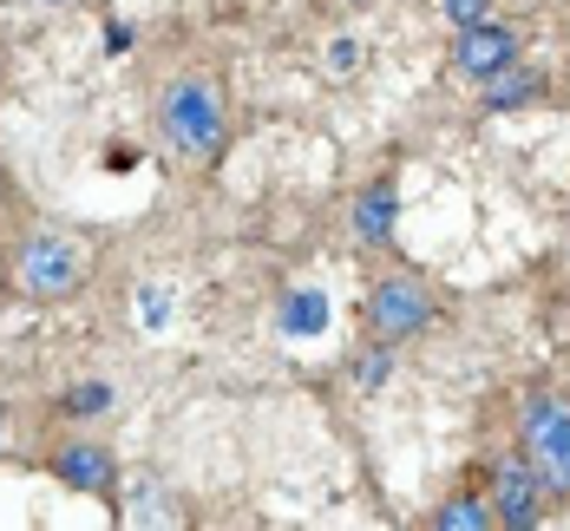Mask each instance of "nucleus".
Listing matches in <instances>:
<instances>
[{"instance_id":"6","label":"nucleus","mask_w":570,"mask_h":531,"mask_svg":"<svg viewBox=\"0 0 570 531\" xmlns=\"http://www.w3.org/2000/svg\"><path fill=\"white\" fill-rule=\"evenodd\" d=\"M544 479L538 472H524V466H499L492 472V512H499V525H531L538 519V492Z\"/></svg>"},{"instance_id":"13","label":"nucleus","mask_w":570,"mask_h":531,"mask_svg":"<svg viewBox=\"0 0 570 531\" xmlns=\"http://www.w3.org/2000/svg\"><path fill=\"white\" fill-rule=\"evenodd\" d=\"M308 322H322V295H288L283 328H308Z\"/></svg>"},{"instance_id":"1","label":"nucleus","mask_w":570,"mask_h":531,"mask_svg":"<svg viewBox=\"0 0 570 531\" xmlns=\"http://www.w3.org/2000/svg\"><path fill=\"white\" fill-rule=\"evenodd\" d=\"M158 125L177 158H217L224 151V99L210 79H171L158 99Z\"/></svg>"},{"instance_id":"5","label":"nucleus","mask_w":570,"mask_h":531,"mask_svg":"<svg viewBox=\"0 0 570 531\" xmlns=\"http://www.w3.org/2000/svg\"><path fill=\"white\" fill-rule=\"evenodd\" d=\"M453 59H459L465 79H499V72L518 59V33L512 27H485V20H479V27H459V53Z\"/></svg>"},{"instance_id":"7","label":"nucleus","mask_w":570,"mask_h":531,"mask_svg":"<svg viewBox=\"0 0 570 531\" xmlns=\"http://www.w3.org/2000/svg\"><path fill=\"white\" fill-rule=\"evenodd\" d=\"M53 472L72 485V492H92V499L112 492V453H106V446H86V440H79V446H59Z\"/></svg>"},{"instance_id":"4","label":"nucleus","mask_w":570,"mask_h":531,"mask_svg":"<svg viewBox=\"0 0 570 531\" xmlns=\"http://www.w3.org/2000/svg\"><path fill=\"white\" fill-rule=\"evenodd\" d=\"M426 315H433V302L420 295V283H406V276H387V283H374V295H367V328H374L381 342L420 335Z\"/></svg>"},{"instance_id":"15","label":"nucleus","mask_w":570,"mask_h":531,"mask_svg":"<svg viewBox=\"0 0 570 531\" xmlns=\"http://www.w3.org/2000/svg\"><path fill=\"white\" fill-rule=\"evenodd\" d=\"M354 381H361V387H381V381H387V354H367V361L354 367Z\"/></svg>"},{"instance_id":"16","label":"nucleus","mask_w":570,"mask_h":531,"mask_svg":"<svg viewBox=\"0 0 570 531\" xmlns=\"http://www.w3.org/2000/svg\"><path fill=\"white\" fill-rule=\"evenodd\" d=\"M0 433H7V420H0Z\"/></svg>"},{"instance_id":"11","label":"nucleus","mask_w":570,"mask_h":531,"mask_svg":"<svg viewBox=\"0 0 570 531\" xmlns=\"http://www.w3.org/2000/svg\"><path fill=\"white\" fill-rule=\"evenodd\" d=\"M106 407H112V387H106V381H86V387L66 394V413H79V420H86V413H106Z\"/></svg>"},{"instance_id":"8","label":"nucleus","mask_w":570,"mask_h":531,"mask_svg":"<svg viewBox=\"0 0 570 531\" xmlns=\"http://www.w3.org/2000/svg\"><path fill=\"white\" fill-rule=\"evenodd\" d=\"M524 99H538V72H512V66H505V72L492 79V92H485V106H492V112L524 106Z\"/></svg>"},{"instance_id":"12","label":"nucleus","mask_w":570,"mask_h":531,"mask_svg":"<svg viewBox=\"0 0 570 531\" xmlns=\"http://www.w3.org/2000/svg\"><path fill=\"white\" fill-rule=\"evenodd\" d=\"M165 315H171V295L145 283V289H138V322H145V328H165Z\"/></svg>"},{"instance_id":"10","label":"nucleus","mask_w":570,"mask_h":531,"mask_svg":"<svg viewBox=\"0 0 570 531\" xmlns=\"http://www.w3.org/2000/svg\"><path fill=\"white\" fill-rule=\"evenodd\" d=\"M485 519H492V505H485V499H472V492H459L453 505L440 512V525H446V531H479Z\"/></svg>"},{"instance_id":"9","label":"nucleus","mask_w":570,"mask_h":531,"mask_svg":"<svg viewBox=\"0 0 570 531\" xmlns=\"http://www.w3.org/2000/svg\"><path fill=\"white\" fill-rule=\"evenodd\" d=\"M354 224H361V236H367V243H381V236L394 230V190L381 184L374 197H361V217H354Z\"/></svg>"},{"instance_id":"14","label":"nucleus","mask_w":570,"mask_h":531,"mask_svg":"<svg viewBox=\"0 0 570 531\" xmlns=\"http://www.w3.org/2000/svg\"><path fill=\"white\" fill-rule=\"evenodd\" d=\"M440 7H446V20H453V27H479V20L492 13V0H440Z\"/></svg>"},{"instance_id":"3","label":"nucleus","mask_w":570,"mask_h":531,"mask_svg":"<svg viewBox=\"0 0 570 531\" xmlns=\"http://www.w3.org/2000/svg\"><path fill=\"white\" fill-rule=\"evenodd\" d=\"M524 446L538 460V479L551 492H570V407L558 401H531L524 407Z\"/></svg>"},{"instance_id":"17","label":"nucleus","mask_w":570,"mask_h":531,"mask_svg":"<svg viewBox=\"0 0 570 531\" xmlns=\"http://www.w3.org/2000/svg\"><path fill=\"white\" fill-rule=\"evenodd\" d=\"M47 7H59V0H47Z\"/></svg>"},{"instance_id":"2","label":"nucleus","mask_w":570,"mask_h":531,"mask_svg":"<svg viewBox=\"0 0 570 531\" xmlns=\"http://www.w3.org/2000/svg\"><path fill=\"white\" fill-rule=\"evenodd\" d=\"M79 276H86V256H79V243L59 230H40L27 249H20V283H27V295H66L79 289Z\"/></svg>"}]
</instances>
